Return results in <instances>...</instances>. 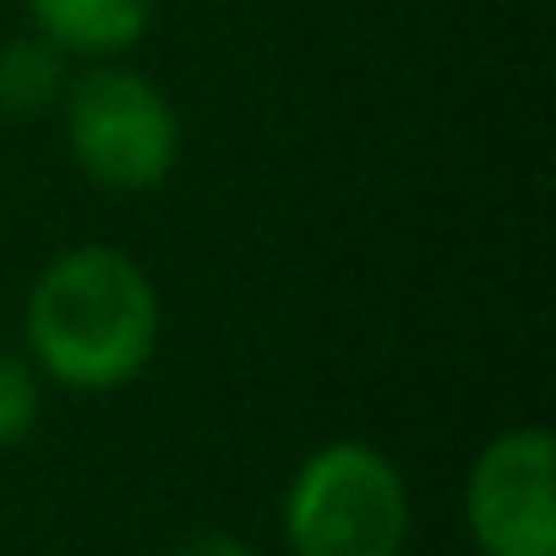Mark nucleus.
<instances>
[{
	"label": "nucleus",
	"instance_id": "f257e3e1",
	"mask_svg": "<svg viewBox=\"0 0 556 556\" xmlns=\"http://www.w3.org/2000/svg\"><path fill=\"white\" fill-rule=\"evenodd\" d=\"M23 328L50 382L72 393H115L153 366L164 306L131 251L72 245L34 278Z\"/></svg>",
	"mask_w": 556,
	"mask_h": 556
},
{
	"label": "nucleus",
	"instance_id": "f03ea898",
	"mask_svg": "<svg viewBox=\"0 0 556 556\" xmlns=\"http://www.w3.org/2000/svg\"><path fill=\"white\" fill-rule=\"evenodd\" d=\"M66 148L104 191H153L180 159V115L142 72L99 61L61 93Z\"/></svg>",
	"mask_w": 556,
	"mask_h": 556
},
{
	"label": "nucleus",
	"instance_id": "7ed1b4c3",
	"mask_svg": "<svg viewBox=\"0 0 556 556\" xmlns=\"http://www.w3.org/2000/svg\"><path fill=\"white\" fill-rule=\"evenodd\" d=\"M285 534L295 556H399L409 534L399 469L366 442L317 447L285 496Z\"/></svg>",
	"mask_w": 556,
	"mask_h": 556
},
{
	"label": "nucleus",
	"instance_id": "20e7f679",
	"mask_svg": "<svg viewBox=\"0 0 556 556\" xmlns=\"http://www.w3.org/2000/svg\"><path fill=\"white\" fill-rule=\"evenodd\" d=\"M469 534L485 556H556V442L545 426L502 431L475 458Z\"/></svg>",
	"mask_w": 556,
	"mask_h": 556
},
{
	"label": "nucleus",
	"instance_id": "39448f33",
	"mask_svg": "<svg viewBox=\"0 0 556 556\" xmlns=\"http://www.w3.org/2000/svg\"><path fill=\"white\" fill-rule=\"evenodd\" d=\"M153 7L159 0H28V17L66 55L115 61L148 34Z\"/></svg>",
	"mask_w": 556,
	"mask_h": 556
},
{
	"label": "nucleus",
	"instance_id": "423d86ee",
	"mask_svg": "<svg viewBox=\"0 0 556 556\" xmlns=\"http://www.w3.org/2000/svg\"><path fill=\"white\" fill-rule=\"evenodd\" d=\"M66 50L45 34L0 45V115H45L66 93Z\"/></svg>",
	"mask_w": 556,
	"mask_h": 556
},
{
	"label": "nucleus",
	"instance_id": "0eeeda50",
	"mask_svg": "<svg viewBox=\"0 0 556 556\" xmlns=\"http://www.w3.org/2000/svg\"><path fill=\"white\" fill-rule=\"evenodd\" d=\"M39 420V371L17 355H0V453L17 447Z\"/></svg>",
	"mask_w": 556,
	"mask_h": 556
},
{
	"label": "nucleus",
	"instance_id": "6e6552de",
	"mask_svg": "<svg viewBox=\"0 0 556 556\" xmlns=\"http://www.w3.org/2000/svg\"><path fill=\"white\" fill-rule=\"evenodd\" d=\"M175 556H256V551H251V545H240L235 534H218V529H213V534H191Z\"/></svg>",
	"mask_w": 556,
	"mask_h": 556
}]
</instances>
